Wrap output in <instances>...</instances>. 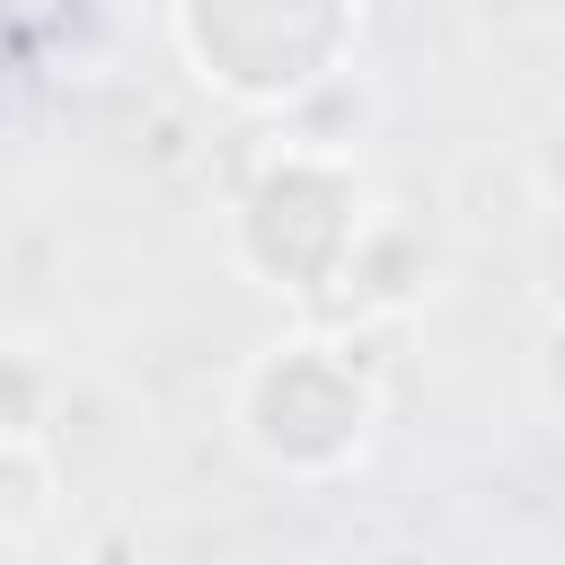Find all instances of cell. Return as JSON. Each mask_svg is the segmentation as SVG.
I'll list each match as a JSON object with an SVG mask.
<instances>
[{"instance_id":"1","label":"cell","mask_w":565,"mask_h":565,"mask_svg":"<svg viewBox=\"0 0 565 565\" xmlns=\"http://www.w3.org/2000/svg\"><path fill=\"white\" fill-rule=\"evenodd\" d=\"M380 415H388V388H380L371 335L335 318H291L230 371V450L291 494L344 486L371 459Z\"/></svg>"},{"instance_id":"2","label":"cell","mask_w":565,"mask_h":565,"mask_svg":"<svg viewBox=\"0 0 565 565\" xmlns=\"http://www.w3.org/2000/svg\"><path fill=\"white\" fill-rule=\"evenodd\" d=\"M371 212H380V194L362 185L353 150L274 132V141L256 150L247 185L230 194L221 247H230V265H238L256 291L291 300L300 318H327V300H335V282H344Z\"/></svg>"},{"instance_id":"3","label":"cell","mask_w":565,"mask_h":565,"mask_svg":"<svg viewBox=\"0 0 565 565\" xmlns=\"http://www.w3.org/2000/svg\"><path fill=\"white\" fill-rule=\"evenodd\" d=\"M371 0H168L177 71L256 124L300 115L327 79L362 71Z\"/></svg>"},{"instance_id":"4","label":"cell","mask_w":565,"mask_h":565,"mask_svg":"<svg viewBox=\"0 0 565 565\" xmlns=\"http://www.w3.org/2000/svg\"><path fill=\"white\" fill-rule=\"evenodd\" d=\"M424 300H433V238H424L415 212L380 203L362 247H353V265H344V282H335V300H327V318L380 335V327H406Z\"/></svg>"},{"instance_id":"5","label":"cell","mask_w":565,"mask_h":565,"mask_svg":"<svg viewBox=\"0 0 565 565\" xmlns=\"http://www.w3.org/2000/svg\"><path fill=\"white\" fill-rule=\"evenodd\" d=\"M62 450H53V433H18V424H0V547H9V565H26L35 547H44V530L62 521Z\"/></svg>"},{"instance_id":"6","label":"cell","mask_w":565,"mask_h":565,"mask_svg":"<svg viewBox=\"0 0 565 565\" xmlns=\"http://www.w3.org/2000/svg\"><path fill=\"white\" fill-rule=\"evenodd\" d=\"M521 397H530V415H539L547 433H565V309L539 318V335H530V353H521Z\"/></svg>"},{"instance_id":"7","label":"cell","mask_w":565,"mask_h":565,"mask_svg":"<svg viewBox=\"0 0 565 565\" xmlns=\"http://www.w3.org/2000/svg\"><path fill=\"white\" fill-rule=\"evenodd\" d=\"M530 194L565 212V115H556V124H547V132L530 141Z\"/></svg>"},{"instance_id":"8","label":"cell","mask_w":565,"mask_h":565,"mask_svg":"<svg viewBox=\"0 0 565 565\" xmlns=\"http://www.w3.org/2000/svg\"><path fill=\"white\" fill-rule=\"evenodd\" d=\"M71 565H88V556H71Z\"/></svg>"}]
</instances>
